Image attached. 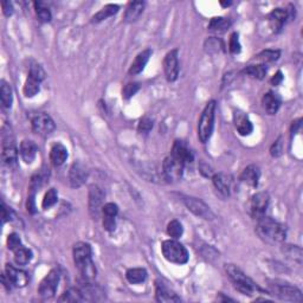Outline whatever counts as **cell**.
<instances>
[{
	"instance_id": "obj_30",
	"label": "cell",
	"mask_w": 303,
	"mask_h": 303,
	"mask_svg": "<svg viewBox=\"0 0 303 303\" xmlns=\"http://www.w3.org/2000/svg\"><path fill=\"white\" fill-rule=\"evenodd\" d=\"M61 302H83L86 301L81 288H70L59 299Z\"/></svg>"
},
{
	"instance_id": "obj_50",
	"label": "cell",
	"mask_w": 303,
	"mask_h": 303,
	"mask_svg": "<svg viewBox=\"0 0 303 303\" xmlns=\"http://www.w3.org/2000/svg\"><path fill=\"white\" fill-rule=\"evenodd\" d=\"M1 6H2V12H4L6 17H10L11 14L13 13V6H12L10 1H2Z\"/></svg>"
},
{
	"instance_id": "obj_39",
	"label": "cell",
	"mask_w": 303,
	"mask_h": 303,
	"mask_svg": "<svg viewBox=\"0 0 303 303\" xmlns=\"http://www.w3.org/2000/svg\"><path fill=\"white\" fill-rule=\"evenodd\" d=\"M36 13H37L38 19L41 20L42 23H49L51 20V12L47 7L42 4V2H36Z\"/></svg>"
},
{
	"instance_id": "obj_31",
	"label": "cell",
	"mask_w": 303,
	"mask_h": 303,
	"mask_svg": "<svg viewBox=\"0 0 303 303\" xmlns=\"http://www.w3.org/2000/svg\"><path fill=\"white\" fill-rule=\"evenodd\" d=\"M13 253L14 262H16L18 265H26V264L32 260V251L28 248L23 247V245L20 248H18L17 250H14Z\"/></svg>"
},
{
	"instance_id": "obj_25",
	"label": "cell",
	"mask_w": 303,
	"mask_h": 303,
	"mask_svg": "<svg viewBox=\"0 0 303 303\" xmlns=\"http://www.w3.org/2000/svg\"><path fill=\"white\" fill-rule=\"evenodd\" d=\"M155 296L159 302H179L180 299L176 296L175 293L171 292V290L165 286L161 282H157L155 286Z\"/></svg>"
},
{
	"instance_id": "obj_34",
	"label": "cell",
	"mask_w": 303,
	"mask_h": 303,
	"mask_svg": "<svg viewBox=\"0 0 303 303\" xmlns=\"http://www.w3.org/2000/svg\"><path fill=\"white\" fill-rule=\"evenodd\" d=\"M0 100L5 108L12 106V89L5 81H1V86H0Z\"/></svg>"
},
{
	"instance_id": "obj_21",
	"label": "cell",
	"mask_w": 303,
	"mask_h": 303,
	"mask_svg": "<svg viewBox=\"0 0 303 303\" xmlns=\"http://www.w3.org/2000/svg\"><path fill=\"white\" fill-rule=\"evenodd\" d=\"M38 148L37 145L31 140H24L22 143H20V148L19 153L20 157H22L23 161H25L26 164H31L32 161L36 159V155H37Z\"/></svg>"
},
{
	"instance_id": "obj_48",
	"label": "cell",
	"mask_w": 303,
	"mask_h": 303,
	"mask_svg": "<svg viewBox=\"0 0 303 303\" xmlns=\"http://www.w3.org/2000/svg\"><path fill=\"white\" fill-rule=\"evenodd\" d=\"M103 226H104V229H106L107 231L112 232V231L115 230V227H116L115 218H114V217H106V216H104Z\"/></svg>"
},
{
	"instance_id": "obj_10",
	"label": "cell",
	"mask_w": 303,
	"mask_h": 303,
	"mask_svg": "<svg viewBox=\"0 0 303 303\" xmlns=\"http://www.w3.org/2000/svg\"><path fill=\"white\" fill-rule=\"evenodd\" d=\"M104 193L98 186L92 185L89 190V214L92 219H98L103 210Z\"/></svg>"
},
{
	"instance_id": "obj_4",
	"label": "cell",
	"mask_w": 303,
	"mask_h": 303,
	"mask_svg": "<svg viewBox=\"0 0 303 303\" xmlns=\"http://www.w3.org/2000/svg\"><path fill=\"white\" fill-rule=\"evenodd\" d=\"M215 115H216V101L208 102L200 115L199 125H198V136L203 143H206L211 137L215 127Z\"/></svg>"
},
{
	"instance_id": "obj_14",
	"label": "cell",
	"mask_w": 303,
	"mask_h": 303,
	"mask_svg": "<svg viewBox=\"0 0 303 303\" xmlns=\"http://www.w3.org/2000/svg\"><path fill=\"white\" fill-rule=\"evenodd\" d=\"M164 70L166 79L170 82H174L179 76V61L178 50L174 49L170 51L164 59Z\"/></svg>"
},
{
	"instance_id": "obj_36",
	"label": "cell",
	"mask_w": 303,
	"mask_h": 303,
	"mask_svg": "<svg viewBox=\"0 0 303 303\" xmlns=\"http://www.w3.org/2000/svg\"><path fill=\"white\" fill-rule=\"evenodd\" d=\"M182 232H184V227H182L181 223L176 220V219L171 220L169 225H167V233H169L171 238L178 239L182 236Z\"/></svg>"
},
{
	"instance_id": "obj_17",
	"label": "cell",
	"mask_w": 303,
	"mask_h": 303,
	"mask_svg": "<svg viewBox=\"0 0 303 303\" xmlns=\"http://www.w3.org/2000/svg\"><path fill=\"white\" fill-rule=\"evenodd\" d=\"M212 181H214L216 190L218 191V193L220 194L221 197L226 198L230 196L231 185H232V178H231V175L225 173L214 174Z\"/></svg>"
},
{
	"instance_id": "obj_51",
	"label": "cell",
	"mask_w": 303,
	"mask_h": 303,
	"mask_svg": "<svg viewBox=\"0 0 303 303\" xmlns=\"http://www.w3.org/2000/svg\"><path fill=\"white\" fill-rule=\"evenodd\" d=\"M1 212H2V223H5L6 220H8V219H11V215L12 211L10 209L7 208V206L5 205V203L1 204Z\"/></svg>"
},
{
	"instance_id": "obj_46",
	"label": "cell",
	"mask_w": 303,
	"mask_h": 303,
	"mask_svg": "<svg viewBox=\"0 0 303 303\" xmlns=\"http://www.w3.org/2000/svg\"><path fill=\"white\" fill-rule=\"evenodd\" d=\"M20 247H22V241H20L19 236H18L17 233H11V235H8V237H7V248L10 249V250L14 251Z\"/></svg>"
},
{
	"instance_id": "obj_54",
	"label": "cell",
	"mask_w": 303,
	"mask_h": 303,
	"mask_svg": "<svg viewBox=\"0 0 303 303\" xmlns=\"http://www.w3.org/2000/svg\"><path fill=\"white\" fill-rule=\"evenodd\" d=\"M232 2L231 1H227V2H224V1H220V5L223 6V7H226V6H230Z\"/></svg>"
},
{
	"instance_id": "obj_8",
	"label": "cell",
	"mask_w": 303,
	"mask_h": 303,
	"mask_svg": "<svg viewBox=\"0 0 303 303\" xmlns=\"http://www.w3.org/2000/svg\"><path fill=\"white\" fill-rule=\"evenodd\" d=\"M59 277L61 272L58 269H52L47 272V275L41 282L40 288H38V294L43 299H50L56 294L57 287H58Z\"/></svg>"
},
{
	"instance_id": "obj_52",
	"label": "cell",
	"mask_w": 303,
	"mask_h": 303,
	"mask_svg": "<svg viewBox=\"0 0 303 303\" xmlns=\"http://www.w3.org/2000/svg\"><path fill=\"white\" fill-rule=\"evenodd\" d=\"M282 81H283V74H282L281 71H277V73L272 76V79L270 82H271L272 86H280L282 83Z\"/></svg>"
},
{
	"instance_id": "obj_27",
	"label": "cell",
	"mask_w": 303,
	"mask_h": 303,
	"mask_svg": "<svg viewBox=\"0 0 303 303\" xmlns=\"http://www.w3.org/2000/svg\"><path fill=\"white\" fill-rule=\"evenodd\" d=\"M145 4L143 1H131L128 4L127 10L125 13V20L128 23H133L139 19V17L142 14Z\"/></svg>"
},
{
	"instance_id": "obj_12",
	"label": "cell",
	"mask_w": 303,
	"mask_h": 303,
	"mask_svg": "<svg viewBox=\"0 0 303 303\" xmlns=\"http://www.w3.org/2000/svg\"><path fill=\"white\" fill-rule=\"evenodd\" d=\"M270 198L266 192H259L251 197L250 200V214L255 219H260L265 216L266 210L269 208Z\"/></svg>"
},
{
	"instance_id": "obj_29",
	"label": "cell",
	"mask_w": 303,
	"mask_h": 303,
	"mask_svg": "<svg viewBox=\"0 0 303 303\" xmlns=\"http://www.w3.org/2000/svg\"><path fill=\"white\" fill-rule=\"evenodd\" d=\"M126 278L130 284H140L146 281L147 271L143 268H133L127 270L126 272Z\"/></svg>"
},
{
	"instance_id": "obj_33",
	"label": "cell",
	"mask_w": 303,
	"mask_h": 303,
	"mask_svg": "<svg viewBox=\"0 0 303 303\" xmlns=\"http://www.w3.org/2000/svg\"><path fill=\"white\" fill-rule=\"evenodd\" d=\"M40 83L37 80L32 79V77H28V80L25 81V85H24L23 92L26 97H34L40 92Z\"/></svg>"
},
{
	"instance_id": "obj_19",
	"label": "cell",
	"mask_w": 303,
	"mask_h": 303,
	"mask_svg": "<svg viewBox=\"0 0 303 303\" xmlns=\"http://www.w3.org/2000/svg\"><path fill=\"white\" fill-rule=\"evenodd\" d=\"M289 12L288 10H283V8H275L271 13L269 14V24L271 26L272 31L278 32L282 29V26L284 25L287 22V19L289 18Z\"/></svg>"
},
{
	"instance_id": "obj_41",
	"label": "cell",
	"mask_w": 303,
	"mask_h": 303,
	"mask_svg": "<svg viewBox=\"0 0 303 303\" xmlns=\"http://www.w3.org/2000/svg\"><path fill=\"white\" fill-rule=\"evenodd\" d=\"M30 77H32V79L37 80L38 82H42V81H44L45 76H46V74H45L44 69L42 68V65L37 64V63H35V64L31 65V68H30Z\"/></svg>"
},
{
	"instance_id": "obj_47",
	"label": "cell",
	"mask_w": 303,
	"mask_h": 303,
	"mask_svg": "<svg viewBox=\"0 0 303 303\" xmlns=\"http://www.w3.org/2000/svg\"><path fill=\"white\" fill-rule=\"evenodd\" d=\"M229 47H230V51L232 53H239V52H241V47L242 46H241V43H239L238 34H236V32H233V34L231 35Z\"/></svg>"
},
{
	"instance_id": "obj_7",
	"label": "cell",
	"mask_w": 303,
	"mask_h": 303,
	"mask_svg": "<svg viewBox=\"0 0 303 303\" xmlns=\"http://www.w3.org/2000/svg\"><path fill=\"white\" fill-rule=\"evenodd\" d=\"M1 147H2V160L7 166L13 167L18 161V149L14 142V137L12 135L10 128L2 127L1 133Z\"/></svg>"
},
{
	"instance_id": "obj_5",
	"label": "cell",
	"mask_w": 303,
	"mask_h": 303,
	"mask_svg": "<svg viewBox=\"0 0 303 303\" xmlns=\"http://www.w3.org/2000/svg\"><path fill=\"white\" fill-rule=\"evenodd\" d=\"M163 250L164 257L169 262L174 264H185L188 262V253L186 248L181 243H179L176 239H169L163 243Z\"/></svg>"
},
{
	"instance_id": "obj_40",
	"label": "cell",
	"mask_w": 303,
	"mask_h": 303,
	"mask_svg": "<svg viewBox=\"0 0 303 303\" xmlns=\"http://www.w3.org/2000/svg\"><path fill=\"white\" fill-rule=\"evenodd\" d=\"M283 253L287 255L288 257H290V259L294 260H298L299 263H301L302 260V250L301 248L295 247V245H287L286 248L283 249Z\"/></svg>"
},
{
	"instance_id": "obj_38",
	"label": "cell",
	"mask_w": 303,
	"mask_h": 303,
	"mask_svg": "<svg viewBox=\"0 0 303 303\" xmlns=\"http://www.w3.org/2000/svg\"><path fill=\"white\" fill-rule=\"evenodd\" d=\"M57 199H58V193H57V191L55 188H50V190L45 193L42 206H43L44 210L52 208V206L57 203Z\"/></svg>"
},
{
	"instance_id": "obj_37",
	"label": "cell",
	"mask_w": 303,
	"mask_h": 303,
	"mask_svg": "<svg viewBox=\"0 0 303 303\" xmlns=\"http://www.w3.org/2000/svg\"><path fill=\"white\" fill-rule=\"evenodd\" d=\"M280 56H281L280 50H264L256 56V58L263 63H269V62L277 61V59L280 58Z\"/></svg>"
},
{
	"instance_id": "obj_9",
	"label": "cell",
	"mask_w": 303,
	"mask_h": 303,
	"mask_svg": "<svg viewBox=\"0 0 303 303\" xmlns=\"http://www.w3.org/2000/svg\"><path fill=\"white\" fill-rule=\"evenodd\" d=\"M182 202H184L186 208L188 209V211H191L192 214L198 216V217L206 219V220H212L215 218L214 212L203 200L193 197H184Z\"/></svg>"
},
{
	"instance_id": "obj_32",
	"label": "cell",
	"mask_w": 303,
	"mask_h": 303,
	"mask_svg": "<svg viewBox=\"0 0 303 303\" xmlns=\"http://www.w3.org/2000/svg\"><path fill=\"white\" fill-rule=\"evenodd\" d=\"M231 22L227 18L224 17H216L212 18L209 24V30L214 32H224L230 28Z\"/></svg>"
},
{
	"instance_id": "obj_53",
	"label": "cell",
	"mask_w": 303,
	"mask_h": 303,
	"mask_svg": "<svg viewBox=\"0 0 303 303\" xmlns=\"http://www.w3.org/2000/svg\"><path fill=\"white\" fill-rule=\"evenodd\" d=\"M200 172H202L203 175H205V176H214L212 175L211 167H209V165L202 164V166H200Z\"/></svg>"
},
{
	"instance_id": "obj_15",
	"label": "cell",
	"mask_w": 303,
	"mask_h": 303,
	"mask_svg": "<svg viewBox=\"0 0 303 303\" xmlns=\"http://www.w3.org/2000/svg\"><path fill=\"white\" fill-rule=\"evenodd\" d=\"M89 172L88 169L80 161L74 163L71 165L70 171H69V180H70V184L74 188L81 187L88 179Z\"/></svg>"
},
{
	"instance_id": "obj_2",
	"label": "cell",
	"mask_w": 303,
	"mask_h": 303,
	"mask_svg": "<svg viewBox=\"0 0 303 303\" xmlns=\"http://www.w3.org/2000/svg\"><path fill=\"white\" fill-rule=\"evenodd\" d=\"M256 233L264 242L275 244V243H281L286 239L287 229L283 224L264 216V217L257 219Z\"/></svg>"
},
{
	"instance_id": "obj_20",
	"label": "cell",
	"mask_w": 303,
	"mask_h": 303,
	"mask_svg": "<svg viewBox=\"0 0 303 303\" xmlns=\"http://www.w3.org/2000/svg\"><path fill=\"white\" fill-rule=\"evenodd\" d=\"M233 121H235L237 131H238L242 136H247V135H250L253 133V124H251V121L244 113L236 112L235 115H233Z\"/></svg>"
},
{
	"instance_id": "obj_49",
	"label": "cell",
	"mask_w": 303,
	"mask_h": 303,
	"mask_svg": "<svg viewBox=\"0 0 303 303\" xmlns=\"http://www.w3.org/2000/svg\"><path fill=\"white\" fill-rule=\"evenodd\" d=\"M270 152H271V155L272 157H280V155L282 154V142H281V137L278 139L276 142L272 145L271 149H270Z\"/></svg>"
},
{
	"instance_id": "obj_22",
	"label": "cell",
	"mask_w": 303,
	"mask_h": 303,
	"mask_svg": "<svg viewBox=\"0 0 303 303\" xmlns=\"http://www.w3.org/2000/svg\"><path fill=\"white\" fill-rule=\"evenodd\" d=\"M260 171L256 165H250L247 169L243 171L241 174V180L245 184L251 186V187H257L260 181Z\"/></svg>"
},
{
	"instance_id": "obj_16",
	"label": "cell",
	"mask_w": 303,
	"mask_h": 303,
	"mask_svg": "<svg viewBox=\"0 0 303 303\" xmlns=\"http://www.w3.org/2000/svg\"><path fill=\"white\" fill-rule=\"evenodd\" d=\"M6 276H7L8 282L16 287H25L29 282L28 272L14 268L11 264H6Z\"/></svg>"
},
{
	"instance_id": "obj_23",
	"label": "cell",
	"mask_w": 303,
	"mask_h": 303,
	"mask_svg": "<svg viewBox=\"0 0 303 303\" xmlns=\"http://www.w3.org/2000/svg\"><path fill=\"white\" fill-rule=\"evenodd\" d=\"M262 103H263L264 109H265V112L270 114V115H274V114L277 113V110L280 109L281 98H280V96H278L277 94H275V92L269 91L263 96Z\"/></svg>"
},
{
	"instance_id": "obj_45",
	"label": "cell",
	"mask_w": 303,
	"mask_h": 303,
	"mask_svg": "<svg viewBox=\"0 0 303 303\" xmlns=\"http://www.w3.org/2000/svg\"><path fill=\"white\" fill-rule=\"evenodd\" d=\"M102 214L106 217H114L115 218L119 214V208L116 204L114 203H108L106 205H103V210H102Z\"/></svg>"
},
{
	"instance_id": "obj_28",
	"label": "cell",
	"mask_w": 303,
	"mask_h": 303,
	"mask_svg": "<svg viewBox=\"0 0 303 303\" xmlns=\"http://www.w3.org/2000/svg\"><path fill=\"white\" fill-rule=\"evenodd\" d=\"M119 8L120 7L118 5H114V4L106 5L103 8H101V10L98 11L94 17H92V23L103 22V20H106L109 17H112L114 16V14L118 13Z\"/></svg>"
},
{
	"instance_id": "obj_11",
	"label": "cell",
	"mask_w": 303,
	"mask_h": 303,
	"mask_svg": "<svg viewBox=\"0 0 303 303\" xmlns=\"http://www.w3.org/2000/svg\"><path fill=\"white\" fill-rule=\"evenodd\" d=\"M56 126L53 120L47 114L41 113L32 119V130L41 136H47L55 130Z\"/></svg>"
},
{
	"instance_id": "obj_44",
	"label": "cell",
	"mask_w": 303,
	"mask_h": 303,
	"mask_svg": "<svg viewBox=\"0 0 303 303\" xmlns=\"http://www.w3.org/2000/svg\"><path fill=\"white\" fill-rule=\"evenodd\" d=\"M152 128H153V121L148 118V116H145V118L140 120L137 130H139V133L147 134L152 130Z\"/></svg>"
},
{
	"instance_id": "obj_43",
	"label": "cell",
	"mask_w": 303,
	"mask_h": 303,
	"mask_svg": "<svg viewBox=\"0 0 303 303\" xmlns=\"http://www.w3.org/2000/svg\"><path fill=\"white\" fill-rule=\"evenodd\" d=\"M220 47H223V43L217 38H211V40L206 41L205 43V50L208 52H218Z\"/></svg>"
},
{
	"instance_id": "obj_1",
	"label": "cell",
	"mask_w": 303,
	"mask_h": 303,
	"mask_svg": "<svg viewBox=\"0 0 303 303\" xmlns=\"http://www.w3.org/2000/svg\"><path fill=\"white\" fill-rule=\"evenodd\" d=\"M91 255V247L88 243L80 242L74 245L73 256L75 265L87 282H91L96 277V268Z\"/></svg>"
},
{
	"instance_id": "obj_6",
	"label": "cell",
	"mask_w": 303,
	"mask_h": 303,
	"mask_svg": "<svg viewBox=\"0 0 303 303\" xmlns=\"http://www.w3.org/2000/svg\"><path fill=\"white\" fill-rule=\"evenodd\" d=\"M270 293L276 298L284 300V301L292 302H301L302 301V293L299 288L290 286L283 282H270L269 283Z\"/></svg>"
},
{
	"instance_id": "obj_18",
	"label": "cell",
	"mask_w": 303,
	"mask_h": 303,
	"mask_svg": "<svg viewBox=\"0 0 303 303\" xmlns=\"http://www.w3.org/2000/svg\"><path fill=\"white\" fill-rule=\"evenodd\" d=\"M172 157L181 164H191L193 161V154L182 141H175L172 148Z\"/></svg>"
},
{
	"instance_id": "obj_26",
	"label": "cell",
	"mask_w": 303,
	"mask_h": 303,
	"mask_svg": "<svg viewBox=\"0 0 303 303\" xmlns=\"http://www.w3.org/2000/svg\"><path fill=\"white\" fill-rule=\"evenodd\" d=\"M68 159V149L62 143H56L50 151V160L55 166H62Z\"/></svg>"
},
{
	"instance_id": "obj_13",
	"label": "cell",
	"mask_w": 303,
	"mask_h": 303,
	"mask_svg": "<svg viewBox=\"0 0 303 303\" xmlns=\"http://www.w3.org/2000/svg\"><path fill=\"white\" fill-rule=\"evenodd\" d=\"M184 164L174 159L172 155L165 159L163 164V173L165 179L170 181H176L182 176V171H184Z\"/></svg>"
},
{
	"instance_id": "obj_3",
	"label": "cell",
	"mask_w": 303,
	"mask_h": 303,
	"mask_svg": "<svg viewBox=\"0 0 303 303\" xmlns=\"http://www.w3.org/2000/svg\"><path fill=\"white\" fill-rule=\"evenodd\" d=\"M225 270H226V274L229 275L230 280L232 281L233 286H235V288L239 293L251 296L254 295L255 292L260 290L259 286H257L250 277H248L238 266L233 265V264H226V265H225Z\"/></svg>"
},
{
	"instance_id": "obj_24",
	"label": "cell",
	"mask_w": 303,
	"mask_h": 303,
	"mask_svg": "<svg viewBox=\"0 0 303 303\" xmlns=\"http://www.w3.org/2000/svg\"><path fill=\"white\" fill-rule=\"evenodd\" d=\"M151 55H152V50H149V49H146V50H143L142 52H140L139 55L135 57L134 62L131 63V65L130 68V75L140 74L141 71L145 69L147 63H148Z\"/></svg>"
},
{
	"instance_id": "obj_35",
	"label": "cell",
	"mask_w": 303,
	"mask_h": 303,
	"mask_svg": "<svg viewBox=\"0 0 303 303\" xmlns=\"http://www.w3.org/2000/svg\"><path fill=\"white\" fill-rule=\"evenodd\" d=\"M243 73L247 74L248 76L253 77V79L257 80H263L264 76L266 74V68L263 64H257V65H249L243 70Z\"/></svg>"
},
{
	"instance_id": "obj_42",
	"label": "cell",
	"mask_w": 303,
	"mask_h": 303,
	"mask_svg": "<svg viewBox=\"0 0 303 303\" xmlns=\"http://www.w3.org/2000/svg\"><path fill=\"white\" fill-rule=\"evenodd\" d=\"M139 83H128L127 86H125L124 90H122V96H124V98H126V100H128L131 96L136 94V92L139 91Z\"/></svg>"
}]
</instances>
